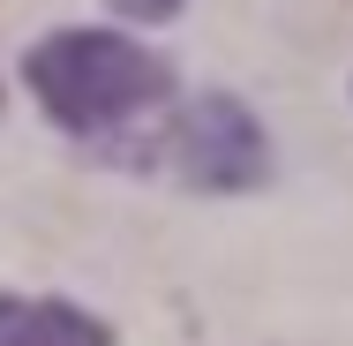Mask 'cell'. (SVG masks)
<instances>
[{"label": "cell", "mask_w": 353, "mask_h": 346, "mask_svg": "<svg viewBox=\"0 0 353 346\" xmlns=\"http://www.w3.org/2000/svg\"><path fill=\"white\" fill-rule=\"evenodd\" d=\"M23 75L68 136H105L165 98V61L128 46L121 30H61L30 53Z\"/></svg>", "instance_id": "obj_1"}, {"label": "cell", "mask_w": 353, "mask_h": 346, "mask_svg": "<svg viewBox=\"0 0 353 346\" xmlns=\"http://www.w3.org/2000/svg\"><path fill=\"white\" fill-rule=\"evenodd\" d=\"M173 173L188 181V189H256L263 173H271V151H263V128H256V113L248 106H233V98H196L181 121H173Z\"/></svg>", "instance_id": "obj_2"}, {"label": "cell", "mask_w": 353, "mask_h": 346, "mask_svg": "<svg viewBox=\"0 0 353 346\" xmlns=\"http://www.w3.org/2000/svg\"><path fill=\"white\" fill-rule=\"evenodd\" d=\"M0 346H113L98 316H83L75 301H23L0 294Z\"/></svg>", "instance_id": "obj_3"}, {"label": "cell", "mask_w": 353, "mask_h": 346, "mask_svg": "<svg viewBox=\"0 0 353 346\" xmlns=\"http://www.w3.org/2000/svg\"><path fill=\"white\" fill-rule=\"evenodd\" d=\"M121 15H136V23H173L181 15V0H113Z\"/></svg>", "instance_id": "obj_4"}]
</instances>
